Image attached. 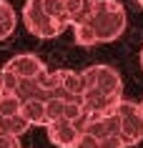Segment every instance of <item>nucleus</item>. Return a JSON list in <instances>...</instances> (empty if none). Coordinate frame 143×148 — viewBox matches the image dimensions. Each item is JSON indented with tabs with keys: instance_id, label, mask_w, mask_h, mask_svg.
<instances>
[{
	"instance_id": "obj_10",
	"label": "nucleus",
	"mask_w": 143,
	"mask_h": 148,
	"mask_svg": "<svg viewBox=\"0 0 143 148\" xmlns=\"http://www.w3.org/2000/svg\"><path fill=\"white\" fill-rule=\"evenodd\" d=\"M45 128H48L50 143L58 148H73L78 136H80V131H83V125L70 123V121H48Z\"/></svg>"
},
{
	"instance_id": "obj_7",
	"label": "nucleus",
	"mask_w": 143,
	"mask_h": 148,
	"mask_svg": "<svg viewBox=\"0 0 143 148\" xmlns=\"http://www.w3.org/2000/svg\"><path fill=\"white\" fill-rule=\"evenodd\" d=\"M116 116H118V125H120V140L123 146H135L143 140V121L138 113V103L133 101H118L113 106Z\"/></svg>"
},
{
	"instance_id": "obj_2",
	"label": "nucleus",
	"mask_w": 143,
	"mask_h": 148,
	"mask_svg": "<svg viewBox=\"0 0 143 148\" xmlns=\"http://www.w3.org/2000/svg\"><path fill=\"white\" fill-rule=\"evenodd\" d=\"M80 80H83L80 103L86 113H103L111 110L118 101H123L120 73L111 65H88L86 70H80Z\"/></svg>"
},
{
	"instance_id": "obj_17",
	"label": "nucleus",
	"mask_w": 143,
	"mask_h": 148,
	"mask_svg": "<svg viewBox=\"0 0 143 148\" xmlns=\"http://www.w3.org/2000/svg\"><path fill=\"white\" fill-rule=\"evenodd\" d=\"M3 95H5V90H3V83H0V98H3Z\"/></svg>"
},
{
	"instance_id": "obj_1",
	"label": "nucleus",
	"mask_w": 143,
	"mask_h": 148,
	"mask_svg": "<svg viewBox=\"0 0 143 148\" xmlns=\"http://www.w3.org/2000/svg\"><path fill=\"white\" fill-rule=\"evenodd\" d=\"M128 25L126 8L118 0H95L93 10L88 13L86 20L73 25V35L78 45H101L113 43L123 35Z\"/></svg>"
},
{
	"instance_id": "obj_6",
	"label": "nucleus",
	"mask_w": 143,
	"mask_h": 148,
	"mask_svg": "<svg viewBox=\"0 0 143 148\" xmlns=\"http://www.w3.org/2000/svg\"><path fill=\"white\" fill-rule=\"evenodd\" d=\"M83 80L75 70H53L45 78V103L48 101H80Z\"/></svg>"
},
{
	"instance_id": "obj_5",
	"label": "nucleus",
	"mask_w": 143,
	"mask_h": 148,
	"mask_svg": "<svg viewBox=\"0 0 143 148\" xmlns=\"http://www.w3.org/2000/svg\"><path fill=\"white\" fill-rule=\"evenodd\" d=\"M83 133L95 138L101 148H126L120 140V125L113 108L103 113H88L83 121Z\"/></svg>"
},
{
	"instance_id": "obj_4",
	"label": "nucleus",
	"mask_w": 143,
	"mask_h": 148,
	"mask_svg": "<svg viewBox=\"0 0 143 148\" xmlns=\"http://www.w3.org/2000/svg\"><path fill=\"white\" fill-rule=\"evenodd\" d=\"M48 75V68L45 63L40 60L38 55L33 53H20V55H13L3 70H0V83H3V90L10 93L18 83H30V80H43Z\"/></svg>"
},
{
	"instance_id": "obj_15",
	"label": "nucleus",
	"mask_w": 143,
	"mask_h": 148,
	"mask_svg": "<svg viewBox=\"0 0 143 148\" xmlns=\"http://www.w3.org/2000/svg\"><path fill=\"white\" fill-rule=\"evenodd\" d=\"M0 148H20V140H18L15 136L0 133Z\"/></svg>"
},
{
	"instance_id": "obj_9",
	"label": "nucleus",
	"mask_w": 143,
	"mask_h": 148,
	"mask_svg": "<svg viewBox=\"0 0 143 148\" xmlns=\"http://www.w3.org/2000/svg\"><path fill=\"white\" fill-rule=\"evenodd\" d=\"M86 116L88 113L80 101H48L45 103V123L48 121H70V123L83 125Z\"/></svg>"
},
{
	"instance_id": "obj_11",
	"label": "nucleus",
	"mask_w": 143,
	"mask_h": 148,
	"mask_svg": "<svg viewBox=\"0 0 143 148\" xmlns=\"http://www.w3.org/2000/svg\"><path fill=\"white\" fill-rule=\"evenodd\" d=\"M15 25H18L15 8L8 0H0V40H8L13 35V30H15Z\"/></svg>"
},
{
	"instance_id": "obj_18",
	"label": "nucleus",
	"mask_w": 143,
	"mask_h": 148,
	"mask_svg": "<svg viewBox=\"0 0 143 148\" xmlns=\"http://www.w3.org/2000/svg\"><path fill=\"white\" fill-rule=\"evenodd\" d=\"M141 68H143V50H141Z\"/></svg>"
},
{
	"instance_id": "obj_12",
	"label": "nucleus",
	"mask_w": 143,
	"mask_h": 148,
	"mask_svg": "<svg viewBox=\"0 0 143 148\" xmlns=\"http://www.w3.org/2000/svg\"><path fill=\"white\" fill-rule=\"evenodd\" d=\"M20 110L30 125H45V103L43 101H20Z\"/></svg>"
},
{
	"instance_id": "obj_19",
	"label": "nucleus",
	"mask_w": 143,
	"mask_h": 148,
	"mask_svg": "<svg viewBox=\"0 0 143 148\" xmlns=\"http://www.w3.org/2000/svg\"><path fill=\"white\" fill-rule=\"evenodd\" d=\"M138 5H143V0H138Z\"/></svg>"
},
{
	"instance_id": "obj_16",
	"label": "nucleus",
	"mask_w": 143,
	"mask_h": 148,
	"mask_svg": "<svg viewBox=\"0 0 143 148\" xmlns=\"http://www.w3.org/2000/svg\"><path fill=\"white\" fill-rule=\"evenodd\" d=\"M138 113H141V121H143V101L138 103Z\"/></svg>"
},
{
	"instance_id": "obj_13",
	"label": "nucleus",
	"mask_w": 143,
	"mask_h": 148,
	"mask_svg": "<svg viewBox=\"0 0 143 148\" xmlns=\"http://www.w3.org/2000/svg\"><path fill=\"white\" fill-rule=\"evenodd\" d=\"M65 5H68V20H70V28H73V25H78L80 20L88 18L95 0H65Z\"/></svg>"
},
{
	"instance_id": "obj_3",
	"label": "nucleus",
	"mask_w": 143,
	"mask_h": 148,
	"mask_svg": "<svg viewBox=\"0 0 143 148\" xmlns=\"http://www.w3.org/2000/svg\"><path fill=\"white\" fill-rule=\"evenodd\" d=\"M23 25L35 38H58L70 25L65 0H25Z\"/></svg>"
},
{
	"instance_id": "obj_8",
	"label": "nucleus",
	"mask_w": 143,
	"mask_h": 148,
	"mask_svg": "<svg viewBox=\"0 0 143 148\" xmlns=\"http://www.w3.org/2000/svg\"><path fill=\"white\" fill-rule=\"evenodd\" d=\"M28 128H30V123L25 121L23 110H20V101L15 95L5 93L0 98V133H8V136L20 138Z\"/></svg>"
},
{
	"instance_id": "obj_14",
	"label": "nucleus",
	"mask_w": 143,
	"mask_h": 148,
	"mask_svg": "<svg viewBox=\"0 0 143 148\" xmlns=\"http://www.w3.org/2000/svg\"><path fill=\"white\" fill-rule=\"evenodd\" d=\"M73 148H101V146H98V140H95V138H90L88 133L80 131V136H78V140H75V146H73Z\"/></svg>"
}]
</instances>
